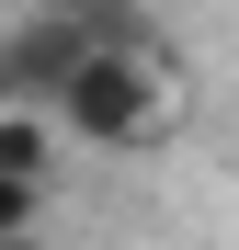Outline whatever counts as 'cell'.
I'll use <instances>...</instances> for the list:
<instances>
[{
  "label": "cell",
  "instance_id": "1",
  "mask_svg": "<svg viewBox=\"0 0 239 250\" xmlns=\"http://www.w3.org/2000/svg\"><path fill=\"white\" fill-rule=\"evenodd\" d=\"M46 114H57L68 159H148V148L182 137V68H171L159 34H91L57 68Z\"/></svg>",
  "mask_w": 239,
  "mask_h": 250
},
{
  "label": "cell",
  "instance_id": "4",
  "mask_svg": "<svg viewBox=\"0 0 239 250\" xmlns=\"http://www.w3.org/2000/svg\"><path fill=\"white\" fill-rule=\"evenodd\" d=\"M57 216V182H23V171H0V239L12 228H46Z\"/></svg>",
  "mask_w": 239,
  "mask_h": 250
},
{
  "label": "cell",
  "instance_id": "2",
  "mask_svg": "<svg viewBox=\"0 0 239 250\" xmlns=\"http://www.w3.org/2000/svg\"><path fill=\"white\" fill-rule=\"evenodd\" d=\"M91 46V23L68 12V0H46V12H23V23H0V103H46L57 91V68Z\"/></svg>",
  "mask_w": 239,
  "mask_h": 250
},
{
  "label": "cell",
  "instance_id": "5",
  "mask_svg": "<svg viewBox=\"0 0 239 250\" xmlns=\"http://www.w3.org/2000/svg\"><path fill=\"white\" fill-rule=\"evenodd\" d=\"M0 250H57V216H46V228H12V239H0Z\"/></svg>",
  "mask_w": 239,
  "mask_h": 250
},
{
  "label": "cell",
  "instance_id": "3",
  "mask_svg": "<svg viewBox=\"0 0 239 250\" xmlns=\"http://www.w3.org/2000/svg\"><path fill=\"white\" fill-rule=\"evenodd\" d=\"M0 171H23V182H57L68 171V137H57L46 103H0Z\"/></svg>",
  "mask_w": 239,
  "mask_h": 250
}]
</instances>
